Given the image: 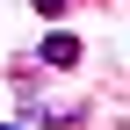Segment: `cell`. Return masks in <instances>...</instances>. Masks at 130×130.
<instances>
[{"instance_id":"1","label":"cell","mask_w":130,"mask_h":130,"mask_svg":"<svg viewBox=\"0 0 130 130\" xmlns=\"http://www.w3.org/2000/svg\"><path fill=\"white\" fill-rule=\"evenodd\" d=\"M43 65H51V72H72L79 65V36L72 29H51V36H43Z\"/></svg>"},{"instance_id":"3","label":"cell","mask_w":130,"mask_h":130,"mask_svg":"<svg viewBox=\"0 0 130 130\" xmlns=\"http://www.w3.org/2000/svg\"><path fill=\"white\" fill-rule=\"evenodd\" d=\"M0 130H14V123H0Z\"/></svg>"},{"instance_id":"2","label":"cell","mask_w":130,"mask_h":130,"mask_svg":"<svg viewBox=\"0 0 130 130\" xmlns=\"http://www.w3.org/2000/svg\"><path fill=\"white\" fill-rule=\"evenodd\" d=\"M29 7H36V14H65V0H29Z\"/></svg>"}]
</instances>
